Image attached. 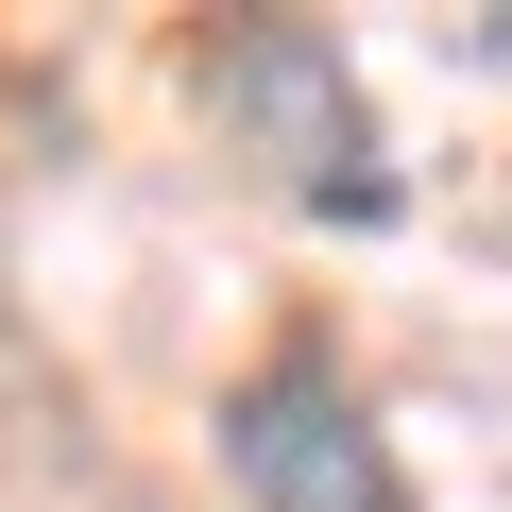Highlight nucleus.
Wrapping results in <instances>:
<instances>
[{
	"mask_svg": "<svg viewBox=\"0 0 512 512\" xmlns=\"http://www.w3.org/2000/svg\"><path fill=\"white\" fill-rule=\"evenodd\" d=\"M205 120L274 171L291 205H342V222H376V205H393V171H376V103H359L342 35H308V18L222 35V52H205Z\"/></svg>",
	"mask_w": 512,
	"mask_h": 512,
	"instance_id": "f257e3e1",
	"label": "nucleus"
},
{
	"mask_svg": "<svg viewBox=\"0 0 512 512\" xmlns=\"http://www.w3.org/2000/svg\"><path fill=\"white\" fill-rule=\"evenodd\" d=\"M222 478H239V512H410V478H393V444H376V410L342 393L325 342L256 359L222 393Z\"/></svg>",
	"mask_w": 512,
	"mask_h": 512,
	"instance_id": "f03ea898",
	"label": "nucleus"
},
{
	"mask_svg": "<svg viewBox=\"0 0 512 512\" xmlns=\"http://www.w3.org/2000/svg\"><path fill=\"white\" fill-rule=\"evenodd\" d=\"M478 52H495V69H512V18H478Z\"/></svg>",
	"mask_w": 512,
	"mask_h": 512,
	"instance_id": "7ed1b4c3",
	"label": "nucleus"
}]
</instances>
